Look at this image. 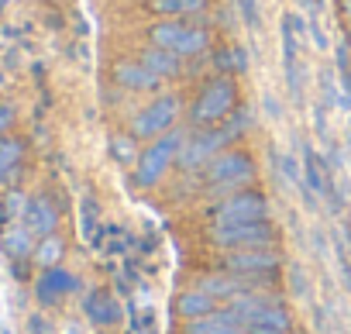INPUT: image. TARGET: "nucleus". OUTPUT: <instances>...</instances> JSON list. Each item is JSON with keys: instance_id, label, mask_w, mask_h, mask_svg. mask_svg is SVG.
<instances>
[{"instance_id": "nucleus-6", "label": "nucleus", "mask_w": 351, "mask_h": 334, "mask_svg": "<svg viewBox=\"0 0 351 334\" xmlns=\"http://www.w3.org/2000/svg\"><path fill=\"white\" fill-rule=\"evenodd\" d=\"M214 245L241 252V248H269L272 245V224L262 221H245V224H214L210 228Z\"/></svg>"}, {"instance_id": "nucleus-26", "label": "nucleus", "mask_w": 351, "mask_h": 334, "mask_svg": "<svg viewBox=\"0 0 351 334\" xmlns=\"http://www.w3.org/2000/svg\"><path fill=\"white\" fill-rule=\"evenodd\" d=\"M217 66H221V69H234V73H241V69H248V56H245L241 49H224V52L217 56Z\"/></svg>"}, {"instance_id": "nucleus-1", "label": "nucleus", "mask_w": 351, "mask_h": 334, "mask_svg": "<svg viewBox=\"0 0 351 334\" xmlns=\"http://www.w3.org/2000/svg\"><path fill=\"white\" fill-rule=\"evenodd\" d=\"M183 141H186V131H180V128L158 134V138L138 155V162H134V183H138V187H155V183H162V176L172 169V162L180 158Z\"/></svg>"}, {"instance_id": "nucleus-9", "label": "nucleus", "mask_w": 351, "mask_h": 334, "mask_svg": "<svg viewBox=\"0 0 351 334\" xmlns=\"http://www.w3.org/2000/svg\"><path fill=\"white\" fill-rule=\"evenodd\" d=\"M228 269L241 279H252V276H269L279 269V255L269 252V248H241V252H231L228 255Z\"/></svg>"}, {"instance_id": "nucleus-4", "label": "nucleus", "mask_w": 351, "mask_h": 334, "mask_svg": "<svg viewBox=\"0 0 351 334\" xmlns=\"http://www.w3.org/2000/svg\"><path fill=\"white\" fill-rule=\"evenodd\" d=\"M234 104H238V90H234V83H231L228 76L210 80V83L200 90L197 104H193V121H197L200 128L224 124V121L234 114Z\"/></svg>"}, {"instance_id": "nucleus-25", "label": "nucleus", "mask_w": 351, "mask_h": 334, "mask_svg": "<svg viewBox=\"0 0 351 334\" xmlns=\"http://www.w3.org/2000/svg\"><path fill=\"white\" fill-rule=\"evenodd\" d=\"M306 183H310L317 193H327V180H324V173H320V158H317L313 152H306Z\"/></svg>"}, {"instance_id": "nucleus-21", "label": "nucleus", "mask_w": 351, "mask_h": 334, "mask_svg": "<svg viewBox=\"0 0 351 334\" xmlns=\"http://www.w3.org/2000/svg\"><path fill=\"white\" fill-rule=\"evenodd\" d=\"M152 11L165 18H193L207 11V0H152Z\"/></svg>"}, {"instance_id": "nucleus-22", "label": "nucleus", "mask_w": 351, "mask_h": 334, "mask_svg": "<svg viewBox=\"0 0 351 334\" xmlns=\"http://www.w3.org/2000/svg\"><path fill=\"white\" fill-rule=\"evenodd\" d=\"M200 289H207L214 300H231V296H238V293L248 289V286H245L241 276L231 272V276H207V279L200 283Z\"/></svg>"}, {"instance_id": "nucleus-13", "label": "nucleus", "mask_w": 351, "mask_h": 334, "mask_svg": "<svg viewBox=\"0 0 351 334\" xmlns=\"http://www.w3.org/2000/svg\"><path fill=\"white\" fill-rule=\"evenodd\" d=\"M186 334H248V331L234 320L231 310H214V313H207V317L190 320Z\"/></svg>"}, {"instance_id": "nucleus-15", "label": "nucleus", "mask_w": 351, "mask_h": 334, "mask_svg": "<svg viewBox=\"0 0 351 334\" xmlns=\"http://www.w3.org/2000/svg\"><path fill=\"white\" fill-rule=\"evenodd\" d=\"M141 62H145L158 80H172V76H180V69H183V56H176V52H169V49H158V45H148V49L141 52Z\"/></svg>"}, {"instance_id": "nucleus-28", "label": "nucleus", "mask_w": 351, "mask_h": 334, "mask_svg": "<svg viewBox=\"0 0 351 334\" xmlns=\"http://www.w3.org/2000/svg\"><path fill=\"white\" fill-rule=\"evenodd\" d=\"M11 124H14V110L11 107H0V134H4Z\"/></svg>"}, {"instance_id": "nucleus-11", "label": "nucleus", "mask_w": 351, "mask_h": 334, "mask_svg": "<svg viewBox=\"0 0 351 334\" xmlns=\"http://www.w3.org/2000/svg\"><path fill=\"white\" fill-rule=\"evenodd\" d=\"M114 80H117L121 86H128V90H152V86L162 83L141 59H121V62L114 66Z\"/></svg>"}, {"instance_id": "nucleus-20", "label": "nucleus", "mask_w": 351, "mask_h": 334, "mask_svg": "<svg viewBox=\"0 0 351 334\" xmlns=\"http://www.w3.org/2000/svg\"><path fill=\"white\" fill-rule=\"evenodd\" d=\"M21 158H25V145L18 138H4V134H0V183H8L18 173Z\"/></svg>"}, {"instance_id": "nucleus-16", "label": "nucleus", "mask_w": 351, "mask_h": 334, "mask_svg": "<svg viewBox=\"0 0 351 334\" xmlns=\"http://www.w3.org/2000/svg\"><path fill=\"white\" fill-rule=\"evenodd\" d=\"M76 289V279L66 272V269H45V276L38 279V300L42 303H56L59 296H66V293H73Z\"/></svg>"}, {"instance_id": "nucleus-19", "label": "nucleus", "mask_w": 351, "mask_h": 334, "mask_svg": "<svg viewBox=\"0 0 351 334\" xmlns=\"http://www.w3.org/2000/svg\"><path fill=\"white\" fill-rule=\"evenodd\" d=\"M4 248H8V255H11V259L35 255V235H32V228H28L25 221L11 224V231L4 235Z\"/></svg>"}, {"instance_id": "nucleus-2", "label": "nucleus", "mask_w": 351, "mask_h": 334, "mask_svg": "<svg viewBox=\"0 0 351 334\" xmlns=\"http://www.w3.org/2000/svg\"><path fill=\"white\" fill-rule=\"evenodd\" d=\"M252 176H255V162L245 152H217L204 169L210 193H238Z\"/></svg>"}, {"instance_id": "nucleus-12", "label": "nucleus", "mask_w": 351, "mask_h": 334, "mask_svg": "<svg viewBox=\"0 0 351 334\" xmlns=\"http://www.w3.org/2000/svg\"><path fill=\"white\" fill-rule=\"evenodd\" d=\"M25 224L32 228V235H35V238H49V235H56L59 214H56V207H52L45 197H35V200H28Z\"/></svg>"}, {"instance_id": "nucleus-27", "label": "nucleus", "mask_w": 351, "mask_h": 334, "mask_svg": "<svg viewBox=\"0 0 351 334\" xmlns=\"http://www.w3.org/2000/svg\"><path fill=\"white\" fill-rule=\"evenodd\" d=\"M110 148H114V158H121V162H138V152H134V141L131 138H114L110 141Z\"/></svg>"}, {"instance_id": "nucleus-7", "label": "nucleus", "mask_w": 351, "mask_h": 334, "mask_svg": "<svg viewBox=\"0 0 351 334\" xmlns=\"http://www.w3.org/2000/svg\"><path fill=\"white\" fill-rule=\"evenodd\" d=\"M180 110H183L180 97L165 93V97L152 100L141 114H134V121H131V134H134V138H158V134L172 131V124H176V117H180Z\"/></svg>"}, {"instance_id": "nucleus-23", "label": "nucleus", "mask_w": 351, "mask_h": 334, "mask_svg": "<svg viewBox=\"0 0 351 334\" xmlns=\"http://www.w3.org/2000/svg\"><path fill=\"white\" fill-rule=\"evenodd\" d=\"M86 313H90V320H97V324H114V320H117V307H114V300H110L107 293H93V296L86 300Z\"/></svg>"}, {"instance_id": "nucleus-3", "label": "nucleus", "mask_w": 351, "mask_h": 334, "mask_svg": "<svg viewBox=\"0 0 351 334\" xmlns=\"http://www.w3.org/2000/svg\"><path fill=\"white\" fill-rule=\"evenodd\" d=\"M245 117H238L234 124H214V128H207V131H200V134H186V141H183V148H180V165L183 169H200V165H207L238 131H245Z\"/></svg>"}, {"instance_id": "nucleus-17", "label": "nucleus", "mask_w": 351, "mask_h": 334, "mask_svg": "<svg viewBox=\"0 0 351 334\" xmlns=\"http://www.w3.org/2000/svg\"><path fill=\"white\" fill-rule=\"evenodd\" d=\"M228 303H231L228 310L234 313V320H238V324L245 327V324H248V320H252V317H255L258 310H265V307H269V303H276V300H272L269 293H255V289H241V293H238V296H231Z\"/></svg>"}, {"instance_id": "nucleus-10", "label": "nucleus", "mask_w": 351, "mask_h": 334, "mask_svg": "<svg viewBox=\"0 0 351 334\" xmlns=\"http://www.w3.org/2000/svg\"><path fill=\"white\" fill-rule=\"evenodd\" d=\"M248 334H293V320L289 313L282 310V303H269L265 310H258L248 324H245Z\"/></svg>"}, {"instance_id": "nucleus-24", "label": "nucleus", "mask_w": 351, "mask_h": 334, "mask_svg": "<svg viewBox=\"0 0 351 334\" xmlns=\"http://www.w3.org/2000/svg\"><path fill=\"white\" fill-rule=\"evenodd\" d=\"M59 259H62V241H59L56 235H49V238H42V241L35 245V262H38V265L52 269Z\"/></svg>"}, {"instance_id": "nucleus-5", "label": "nucleus", "mask_w": 351, "mask_h": 334, "mask_svg": "<svg viewBox=\"0 0 351 334\" xmlns=\"http://www.w3.org/2000/svg\"><path fill=\"white\" fill-rule=\"evenodd\" d=\"M148 38H152V45L169 49V52H176V56H197V52H204L207 42H210L204 28L183 25V21H162V25H155V28L148 32Z\"/></svg>"}, {"instance_id": "nucleus-14", "label": "nucleus", "mask_w": 351, "mask_h": 334, "mask_svg": "<svg viewBox=\"0 0 351 334\" xmlns=\"http://www.w3.org/2000/svg\"><path fill=\"white\" fill-rule=\"evenodd\" d=\"M296 14H286L282 18V69H286V83H289V93L300 90V76H296Z\"/></svg>"}, {"instance_id": "nucleus-18", "label": "nucleus", "mask_w": 351, "mask_h": 334, "mask_svg": "<svg viewBox=\"0 0 351 334\" xmlns=\"http://www.w3.org/2000/svg\"><path fill=\"white\" fill-rule=\"evenodd\" d=\"M214 307H217V300H214L207 289H190V293L180 296V303H176V310H180L186 320L207 317V313H214Z\"/></svg>"}, {"instance_id": "nucleus-8", "label": "nucleus", "mask_w": 351, "mask_h": 334, "mask_svg": "<svg viewBox=\"0 0 351 334\" xmlns=\"http://www.w3.org/2000/svg\"><path fill=\"white\" fill-rule=\"evenodd\" d=\"M265 214H269V204L262 193L238 190V193H228L214 207V224H245V221H262Z\"/></svg>"}]
</instances>
